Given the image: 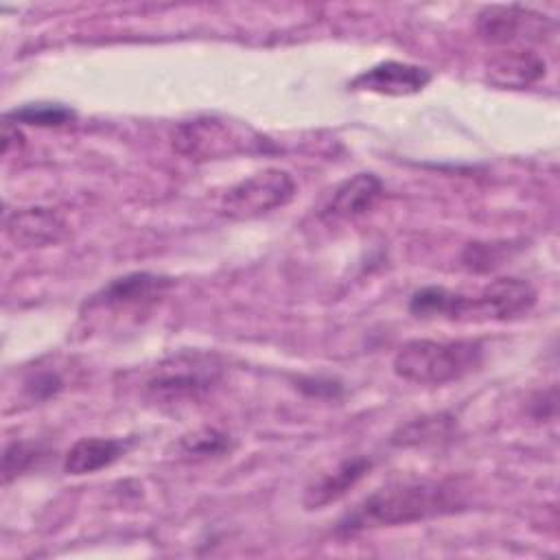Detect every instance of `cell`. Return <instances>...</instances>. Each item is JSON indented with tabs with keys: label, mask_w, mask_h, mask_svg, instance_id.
Masks as SVG:
<instances>
[{
	"label": "cell",
	"mask_w": 560,
	"mask_h": 560,
	"mask_svg": "<svg viewBox=\"0 0 560 560\" xmlns=\"http://www.w3.org/2000/svg\"><path fill=\"white\" fill-rule=\"evenodd\" d=\"M13 122L37 127H63L77 118V114L61 103H28L7 114Z\"/></svg>",
	"instance_id": "16"
},
{
	"label": "cell",
	"mask_w": 560,
	"mask_h": 560,
	"mask_svg": "<svg viewBox=\"0 0 560 560\" xmlns=\"http://www.w3.org/2000/svg\"><path fill=\"white\" fill-rule=\"evenodd\" d=\"M453 427L448 416H431V418H416L409 424L400 427L398 433H394L392 442L396 446H413L435 440L438 435H446Z\"/></svg>",
	"instance_id": "17"
},
{
	"label": "cell",
	"mask_w": 560,
	"mask_h": 560,
	"mask_svg": "<svg viewBox=\"0 0 560 560\" xmlns=\"http://www.w3.org/2000/svg\"><path fill=\"white\" fill-rule=\"evenodd\" d=\"M173 149L188 160H221L243 151H265L273 147L245 125L219 116H197L175 127Z\"/></svg>",
	"instance_id": "3"
},
{
	"label": "cell",
	"mask_w": 560,
	"mask_h": 560,
	"mask_svg": "<svg viewBox=\"0 0 560 560\" xmlns=\"http://www.w3.org/2000/svg\"><path fill=\"white\" fill-rule=\"evenodd\" d=\"M7 236L20 247H48L66 238L68 223L52 208H22L7 217Z\"/></svg>",
	"instance_id": "9"
},
{
	"label": "cell",
	"mask_w": 560,
	"mask_h": 560,
	"mask_svg": "<svg viewBox=\"0 0 560 560\" xmlns=\"http://www.w3.org/2000/svg\"><path fill=\"white\" fill-rule=\"evenodd\" d=\"M547 72L545 59L525 46H512L499 50L488 59L486 79L505 90H523L538 83Z\"/></svg>",
	"instance_id": "10"
},
{
	"label": "cell",
	"mask_w": 560,
	"mask_h": 560,
	"mask_svg": "<svg viewBox=\"0 0 560 560\" xmlns=\"http://www.w3.org/2000/svg\"><path fill=\"white\" fill-rule=\"evenodd\" d=\"M503 258V247L499 243H468L462 254V265L470 271H488Z\"/></svg>",
	"instance_id": "20"
},
{
	"label": "cell",
	"mask_w": 560,
	"mask_h": 560,
	"mask_svg": "<svg viewBox=\"0 0 560 560\" xmlns=\"http://www.w3.org/2000/svg\"><path fill=\"white\" fill-rule=\"evenodd\" d=\"M464 508L455 486L433 479H411L383 486L357 503L337 525V534L352 536L376 527H396Z\"/></svg>",
	"instance_id": "1"
},
{
	"label": "cell",
	"mask_w": 560,
	"mask_h": 560,
	"mask_svg": "<svg viewBox=\"0 0 560 560\" xmlns=\"http://www.w3.org/2000/svg\"><path fill=\"white\" fill-rule=\"evenodd\" d=\"M453 293L444 287H422L409 300V311L416 317H446L451 311Z\"/></svg>",
	"instance_id": "18"
},
{
	"label": "cell",
	"mask_w": 560,
	"mask_h": 560,
	"mask_svg": "<svg viewBox=\"0 0 560 560\" xmlns=\"http://www.w3.org/2000/svg\"><path fill=\"white\" fill-rule=\"evenodd\" d=\"M298 192L293 175L284 168L258 171L234 184L221 199V212L230 219H256L284 208Z\"/></svg>",
	"instance_id": "6"
},
{
	"label": "cell",
	"mask_w": 560,
	"mask_h": 560,
	"mask_svg": "<svg viewBox=\"0 0 560 560\" xmlns=\"http://www.w3.org/2000/svg\"><path fill=\"white\" fill-rule=\"evenodd\" d=\"M22 140H24V136H22L18 122H13L11 118L4 116V120H2V153L7 155L11 151V147H20Z\"/></svg>",
	"instance_id": "22"
},
{
	"label": "cell",
	"mask_w": 560,
	"mask_h": 560,
	"mask_svg": "<svg viewBox=\"0 0 560 560\" xmlns=\"http://www.w3.org/2000/svg\"><path fill=\"white\" fill-rule=\"evenodd\" d=\"M431 83L427 68L405 61H381L350 81V90L374 92L385 96H409L422 92Z\"/></svg>",
	"instance_id": "8"
},
{
	"label": "cell",
	"mask_w": 560,
	"mask_h": 560,
	"mask_svg": "<svg viewBox=\"0 0 560 560\" xmlns=\"http://www.w3.org/2000/svg\"><path fill=\"white\" fill-rule=\"evenodd\" d=\"M370 468H372V459H368L365 455L343 459L339 466L319 475L306 486L304 499H302L304 508L319 510L339 501L350 488H354L368 475Z\"/></svg>",
	"instance_id": "12"
},
{
	"label": "cell",
	"mask_w": 560,
	"mask_h": 560,
	"mask_svg": "<svg viewBox=\"0 0 560 560\" xmlns=\"http://www.w3.org/2000/svg\"><path fill=\"white\" fill-rule=\"evenodd\" d=\"M171 278L149 273V271H133L120 278H114L98 295H94V304L107 306V308H120V306H140L155 302L168 287Z\"/></svg>",
	"instance_id": "13"
},
{
	"label": "cell",
	"mask_w": 560,
	"mask_h": 560,
	"mask_svg": "<svg viewBox=\"0 0 560 560\" xmlns=\"http://www.w3.org/2000/svg\"><path fill=\"white\" fill-rule=\"evenodd\" d=\"M553 20L534 9L518 4H492L477 15V35L497 46H512L518 42H542L553 31Z\"/></svg>",
	"instance_id": "7"
},
{
	"label": "cell",
	"mask_w": 560,
	"mask_h": 560,
	"mask_svg": "<svg viewBox=\"0 0 560 560\" xmlns=\"http://www.w3.org/2000/svg\"><path fill=\"white\" fill-rule=\"evenodd\" d=\"M63 387V381L59 378V374L55 372H39L35 376H31L26 381V389L35 396V398H48L52 394H57Z\"/></svg>",
	"instance_id": "21"
},
{
	"label": "cell",
	"mask_w": 560,
	"mask_h": 560,
	"mask_svg": "<svg viewBox=\"0 0 560 560\" xmlns=\"http://www.w3.org/2000/svg\"><path fill=\"white\" fill-rule=\"evenodd\" d=\"M179 455L186 459H208L225 455L232 448V440L228 433L214 429V427H201L197 431H190L179 438L177 442Z\"/></svg>",
	"instance_id": "15"
},
{
	"label": "cell",
	"mask_w": 560,
	"mask_h": 560,
	"mask_svg": "<svg viewBox=\"0 0 560 560\" xmlns=\"http://www.w3.org/2000/svg\"><path fill=\"white\" fill-rule=\"evenodd\" d=\"M223 365L208 352H179L164 359L147 381V396L155 405L199 400L221 378Z\"/></svg>",
	"instance_id": "4"
},
{
	"label": "cell",
	"mask_w": 560,
	"mask_h": 560,
	"mask_svg": "<svg viewBox=\"0 0 560 560\" xmlns=\"http://www.w3.org/2000/svg\"><path fill=\"white\" fill-rule=\"evenodd\" d=\"M383 182L374 173H357L343 179L330 195L328 203L322 210L326 221H346L357 219L370 212L383 197Z\"/></svg>",
	"instance_id": "11"
},
{
	"label": "cell",
	"mask_w": 560,
	"mask_h": 560,
	"mask_svg": "<svg viewBox=\"0 0 560 560\" xmlns=\"http://www.w3.org/2000/svg\"><path fill=\"white\" fill-rule=\"evenodd\" d=\"M125 451L127 442L118 438H81L68 448L63 470L68 475H90L112 466L125 455Z\"/></svg>",
	"instance_id": "14"
},
{
	"label": "cell",
	"mask_w": 560,
	"mask_h": 560,
	"mask_svg": "<svg viewBox=\"0 0 560 560\" xmlns=\"http://www.w3.org/2000/svg\"><path fill=\"white\" fill-rule=\"evenodd\" d=\"M39 457H42L39 446L31 444V442H11L4 448V455H2V477H4V481H11L20 472L35 466Z\"/></svg>",
	"instance_id": "19"
},
{
	"label": "cell",
	"mask_w": 560,
	"mask_h": 560,
	"mask_svg": "<svg viewBox=\"0 0 560 560\" xmlns=\"http://www.w3.org/2000/svg\"><path fill=\"white\" fill-rule=\"evenodd\" d=\"M536 304V289L521 278H497L477 295L455 293L448 319L505 322L527 315Z\"/></svg>",
	"instance_id": "5"
},
{
	"label": "cell",
	"mask_w": 560,
	"mask_h": 560,
	"mask_svg": "<svg viewBox=\"0 0 560 560\" xmlns=\"http://www.w3.org/2000/svg\"><path fill=\"white\" fill-rule=\"evenodd\" d=\"M483 361V346L472 339L405 341L392 368L396 376L418 385H444L475 372Z\"/></svg>",
	"instance_id": "2"
}]
</instances>
